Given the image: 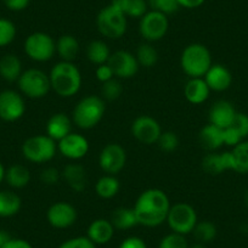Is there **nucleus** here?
Returning <instances> with one entry per match:
<instances>
[{"label":"nucleus","instance_id":"45","mask_svg":"<svg viewBox=\"0 0 248 248\" xmlns=\"http://www.w3.org/2000/svg\"><path fill=\"white\" fill-rule=\"evenodd\" d=\"M95 75H96V78L101 83L107 82V80L112 79V78L114 77L113 71H112V68L109 67V66L107 65V63H104V65H100L99 67L96 68V72H95Z\"/></svg>","mask_w":248,"mask_h":248},{"label":"nucleus","instance_id":"1","mask_svg":"<svg viewBox=\"0 0 248 248\" xmlns=\"http://www.w3.org/2000/svg\"><path fill=\"white\" fill-rule=\"evenodd\" d=\"M133 209L139 225L155 228L167 220L170 202L164 191L159 189H149L138 197Z\"/></svg>","mask_w":248,"mask_h":248},{"label":"nucleus","instance_id":"53","mask_svg":"<svg viewBox=\"0 0 248 248\" xmlns=\"http://www.w3.org/2000/svg\"><path fill=\"white\" fill-rule=\"evenodd\" d=\"M245 203H246V206L248 207V190L246 191V194H245Z\"/></svg>","mask_w":248,"mask_h":248},{"label":"nucleus","instance_id":"35","mask_svg":"<svg viewBox=\"0 0 248 248\" xmlns=\"http://www.w3.org/2000/svg\"><path fill=\"white\" fill-rule=\"evenodd\" d=\"M137 60L139 62V66L150 68L156 65L157 60H158V54L156 49L150 44H141L138 47L137 51Z\"/></svg>","mask_w":248,"mask_h":248},{"label":"nucleus","instance_id":"6","mask_svg":"<svg viewBox=\"0 0 248 248\" xmlns=\"http://www.w3.org/2000/svg\"><path fill=\"white\" fill-rule=\"evenodd\" d=\"M57 145L47 135H37L26 140L22 145V154L27 161L44 163L54 158Z\"/></svg>","mask_w":248,"mask_h":248},{"label":"nucleus","instance_id":"22","mask_svg":"<svg viewBox=\"0 0 248 248\" xmlns=\"http://www.w3.org/2000/svg\"><path fill=\"white\" fill-rule=\"evenodd\" d=\"M209 93H211V89L203 78H191L186 83L185 89H184L186 100L195 105L206 101L209 96Z\"/></svg>","mask_w":248,"mask_h":248},{"label":"nucleus","instance_id":"33","mask_svg":"<svg viewBox=\"0 0 248 248\" xmlns=\"http://www.w3.org/2000/svg\"><path fill=\"white\" fill-rule=\"evenodd\" d=\"M233 159V171L240 174L248 173V141H241L231 151Z\"/></svg>","mask_w":248,"mask_h":248},{"label":"nucleus","instance_id":"44","mask_svg":"<svg viewBox=\"0 0 248 248\" xmlns=\"http://www.w3.org/2000/svg\"><path fill=\"white\" fill-rule=\"evenodd\" d=\"M60 176H61V174L59 173L57 169L46 168L43 170L42 175H40V179H42L43 183L46 184V185H54V184H56L57 181H59Z\"/></svg>","mask_w":248,"mask_h":248},{"label":"nucleus","instance_id":"38","mask_svg":"<svg viewBox=\"0 0 248 248\" xmlns=\"http://www.w3.org/2000/svg\"><path fill=\"white\" fill-rule=\"evenodd\" d=\"M16 37V27L8 18H0V46L9 45Z\"/></svg>","mask_w":248,"mask_h":248},{"label":"nucleus","instance_id":"47","mask_svg":"<svg viewBox=\"0 0 248 248\" xmlns=\"http://www.w3.org/2000/svg\"><path fill=\"white\" fill-rule=\"evenodd\" d=\"M4 5L11 11H22L30 5L31 0H3Z\"/></svg>","mask_w":248,"mask_h":248},{"label":"nucleus","instance_id":"24","mask_svg":"<svg viewBox=\"0 0 248 248\" xmlns=\"http://www.w3.org/2000/svg\"><path fill=\"white\" fill-rule=\"evenodd\" d=\"M199 139L204 149L209 150V151L218 150L219 147L224 145L223 129L209 123L207 124L206 127L202 128L199 134Z\"/></svg>","mask_w":248,"mask_h":248},{"label":"nucleus","instance_id":"42","mask_svg":"<svg viewBox=\"0 0 248 248\" xmlns=\"http://www.w3.org/2000/svg\"><path fill=\"white\" fill-rule=\"evenodd\" d=\"M230 127H232L233 129L237 130V133L242 137V139L247 138L248 137V114L237 112L235 116V119H233L232 124H231Z\"/></svg>","mask_w":248,"mask_h":248},{"label":"nucleus","instance_id":"10","mask_svg":"<svg viewBox=\"0 0 248 248\" xmlns=\"http://www.w3.org/2000/svg\"><path fill=\"white\" fill-rule=\"evenodd\" d=\"M169 28L168 16L158 11H147L139 23L140 34L144 39L149 42H157L161 40L167 34Z\"/></svg>","mask_w":248,"mask_h":248},{"label":"nucleus","instance_id":"25","mask_svg":"<svg viewBox=\"0 0 248 248\" xmlns=\"http://www.w3.org/2000/svg\"><path fill=\"white\" fill-rule=\"evenodd\" d=\"M22 75V66L21 61L16 55L8 54L0 60V76L8 82L18 80Z\"/></svg>","mask_w":248,"mask_h":248},{"label":"nucleus","instance_id":"27","mask_svg":"<svg viewBox=\"0 0 248 248\" xmlns=\"http://www.w3.org/2000/svg\"><path fill=\"white\" fill-rule=\"evenodd\" d=\"M56 51L62 59V61L72 62L79 52V43L73 35H62L56 43Z\"/></svg>","mask_w":248,"mask_h":248},{"label":"nucleus","instance_id":"4","mask_svg":"<svg viewBox=\"0 0 248 248\" xmlns=\"http://www.w3.org/2000/svg\"><path fill=\"white\" fill-rule=\"evenodd\" d=\"M106 106L104 99L95 95L85 96L73 109V122L82 129H92L104 117Z\"/></svg>","mask_w":248,"mask_h":248},{"label":"nucleus","instance_id":"32","mask_svg":"<svg viewBox=\"0 0 248 248\" xmlns=\"http://www.w3.org/2000/svg\"><path fill=\"white\" fill-rule=\"evenodd\" d=\"M87 55L90 62L100 66L107 63L109 56H111V51L106 43H104L102 40H94L88 45Z\"/></svg>","mask_w":248,"mask_h":248},{"label":"nucleus","instance_id":"40","mask_svg":"<svg viewBox=\"0 0 248 248\" xmlns=\"http://www.w3.org/2000/svg\"><path fill=\"white\" fill-rule=\"evenodd\" d=\"M158 248H189V243L184 235L171 232L162 238Z\"/></svg>","mask_w":248,"mask_h":248},{"label":"nucleus","instance_id":"28","mask_svg":"<svg viewBox=\"0 0 248 248\" xmlns=\"http://www.w3.org/2000/svg\"><path fill=\"white\" fill-rule=\"evenodd\" d=\"M111 223L114 226V229H118V230H128V229L139 225L134 209L124 208V207L113 211L111 217Z\"/></svg>","mask_w":248,"mask_h":248},{"label":"nucleus","instance_id":"20","mask_svg":"<svg viewBox=\"0 0 248 248\" xmlns=\"http://www.w3.org/2000/svg\"><path fill=\"white\" fill-rule=\"evenodd\" d=\"M114 235V226L111 220L96 219L88 228L87 237L95 245H106L112 240Z\"/></svg>","mask_w":248,"mask_h":248},{"label":"nucleus","instance_id":"36","mask_svg":"<svg viewBox=\"0 0 248 248\" xmlns=\"http://www.w3.org/2000/svg\"><path fill=\"white\" fill-rule=\"evenodd\" d=\"M150 8L155 11L164 14V15H171L179 10L178 0H149L147 1Z\"/></svg>","mask_w":248,"mask_h":248},{"label":"nucleus","instance_id":"34","mask_svg":"<svg viewBox=\"0 0 248 248\" xmlns=\"http://www.w3.org/2000/svg\"><path fill=\"white\" fill-rule=\"evenodd\" d=\"M194 232L195 238H196L197 242H201V243H207V242H211L216 238L217 236V228L213 223L211 221H197L196 226L192 230Z\"/></svg>","mask_w":248,"mask_h":248},{"label":"nucleus","instance_id":"19","mask_svg":"<svg viewBox=\"0 0 248 248\" xmlns=\"http://www.w3.org/2000/svg\"><path fill=\"white\" fill-rule=\"evenodd\" d=\"M202 168L206 173L218 175L225 170H233V159L231 152L209 154L202 161Z\"/></svg>","mask_w":248,"mask_h":248},{"label":"nucleus","instance_id":"17","mask_svg":"<svg viewBox=\"0 0 248 248\" xmlns=\"http://www.w3.org/2000/svg\"><path fill=\"white\" fill-rule=\"evenodd\" d=\"M236 113L237 112L231 102L220 100L217 101L209 109V123L221 129H225L232 124Z\"/></svg>","mask_w":248,"mask_h":248},{"label":"nucleus","instance_id":"43","mask_svg":"<svg viewBox=\"0 0 248 248\" xmlns=\"http://www.w3.org/2000/svg\"><path fill=\"white\" fill-rule=\"evenodd\" d=\"M223 141L224 145L235 147L236 145H238L241 141H243V139L242 137L238 134L237 130L233 129L232 127H229L223 129Z\"/></svg>","mask_w":248,"mask_h":248},{"label":"nucleus","instance_id":"30","mask_svg":"<svg viewBox=\"0 0 248 248\" xmlns=\"http://www.w3.org/2000/svg\"><path fill=\"white\" fill-rule=\"evenodd\" d=\"M5 179L10 186L15 189H21L28 185L31 180V173L27 167L15 164L5 171Z\"/></svg>","mask_w":248,"mask_h":248},{"label":"nucleus","instance_id":"18","mask_svg":"<svg viewBox=\"0 0 248 248\" xmlns=\"http://www.w3.org/2000/svg\"><path fill=\"white\" fill-rule=\"evenodd\" d=\"M204 80L211 90L224 92L230 88L231 83H232V76L225 66L212 65L204 75Z\"/></svg>","mask_w":248,"mask_h":248},{"label":"nucleus","instance_id":"37","mask_svg":"<svg viewBox=\"0 0 248 248\" xmlns=\"http://www.w3.org/2000/svg\"><path fill=\"white\" fill-rule=\"evenodd\" d=\"M122 93H123V87H122L121 83L117 79H114V78L102 83L101 95L104 99L108 100V101H113V100H117L121 96Z\"/></svg>","mask_w":248,"mask_h":248},{"label":"nucleus","instance_id":"16","mask_svg":"<svg viewBox=\"0 0 248 248\" xmlns=\"http://www.w3.org/2000/svg\"><path fill=\"white\" fill-rule=\"evenodd\" d=\"M57 150L68 159H80L87 156L89 151V142L83 135L70 133L57 144Z\"/></svg>","mask_w":248,"mask_h":248},{"label":"nucleus","instance_id":"2","mask_svg":"<svg viewBox=\"0 0 248 248\" xmlns=\"http://www.w3.org/2000/svg\"><path fill=\"white\" fill-rule=\"evenodd\" d=\"M51 89L62 97L77 94L82 85V76L72 62L61 61L52 67L49 75Z\"/></svg>","mask_w":248,"mask_h":248},{"label":"nucleus","instance_id":"29","mask_svg":"<svg viewBox=\"0 0 248 248\" xmlns=\"http://www.w3.org/2000/svg\"><path fill=\"white\" fill-rule=\"evenodd\" d=\"M21 199L13 191H0V217L8 218L17 214L21 209Z\"/></svg>","mask_w":248,"mask_h":248},{"label":"nucleus","instance_id":"5","mask_svg":"<svg viewBox=\"0 0 248 248\" xmlns=\"http://www.w3.org/2000/svg\"><path fill=\"white\" fill-rule=\"evenodd\" d=\"M99 32L109 39H118L127 31V16L112 4L100 10L96 17Z\"/></svg>","mask_w":248,"mask_h":248},{"label":"nucleus","instance_id":"31","mask_svg":"<svg viewBox=\"0 0 248 248\" xmlns=\"http://www.w3.org/2000/svg\"><path fill=\"white\" fill-rule=\"evenodd\" d=\"M119 187L121 186H119L118 179L114 175L107 174V175L102 176L97 180L96 185H95V191L101 199L108 200L118 194Z\"/></svg>","mask_w":248,"mask_h":248},{"label":"nucleus","instance_id":"12","mask_svg":"<svg viewBox=\"0 0 248 248\" xmlns=\"http://www.w3.org/2000/svg\"><path fill=\"white\" fill-rule=\"evenodd\" d=\"M132 134L138 141L145 145H151L157 144V140L162 134V129L155 118L150 116H140L133 122Z\"/></svg>","mask_w":248,"mask_h":248},{"label":"nucleus","instance_id":"39","mask_svg":"<svg viewBox=\"0 0 248 248\" xmlns=\"http://www.w3.org/2000/svg\"><path fill=\"white\" fill-rule=\"evenodd\" d=\"M157 145L164 152H173L179 146V138L173 132H162L157 140Z\"/></svg>","mask_w":248,"mask_h":248},{"label":"nucleus","instance_id":"8","mask_svg":"<svg viewBox=\"0 0 248 248\" xmlns=\"http://www.w3.org/2000/svg\"><path fill=\"white\" fill-rule=\"evenodd\" d=\"M17 82L21 92L31 99L44 97L51 89L49 76L37 68H31L22 72Z\"/></svg>","mask_w":248,"mask_h":248},{"label":"nucleus","instance_id":"49","mask_svg":"<svg viewBox=\"0 0 248 248\" xmlns=\"http://www.w3.org/2000/svg\"><path fill=\"white\" fill-rule=\"evenodd\" d=\"M206 0H178V4L180 8L185 9H197L203 5Z\"/></svg>","mask_w":248,"mask_h":248},{"label":"nucleus","instance_id":"41","mask_svg":"<svg viewBox=\"0 0 248 248\" xmlns=\"http://www.w3.org/2000/svg\"><path fill=\"white\" fill-rule=\"evenodd\" d=\"M59 248H96V245L85 236H78L62 242Z\"/></svg>","mask_w":248,"mask_h":248},{"label":"nucleus","instance_id":"52","mask_svg":"<svg viewBox=\"0 0 248 248\" xmlns=\"http://www.w3.org/2000/svg\"><path fill=\"white\" fill-rule=\"evenodd\" d=\"M189 248H206V247H204V243L196 242V243H195V245L189 246Z\"/></svg>","mask_w":248,"mask_h":248},{"label":"nucleus","instance_id":"21","mask_svg":"<svg viewBox=\"0 0 248 248\" xmlns=\"http://www.w3.org/2000/svg\"><path fill=\"white\" fill-rule=\"evenodd\" d=\"M71 119L65 113H55L46 123V135L55 141H60L71 132Z\"/></svg>","mask_w":248,"mask_h":248},{"label":"nucleus","instance_id":"14","mask_svg":"<svg viewBox=\"0 0 248 248\" xmlns=\"http://www.w3.org/2000/svg\"><path fill=\"white\" fill-rule=\"evenodd\" d=\"M107 65L112 68L114 76L118 78H124V79L134 77L139 70V62L137 57L129 51H124V50H119L114 54H111Z\"/></svg>","mask_w":248,"mask_h":248},{"label":"nucleus","instance_id":"9","mask_svg":"<svg viewBox=\"0 0 248 248\" xmlns=\"http://www.w3.org/2000/svg\"><path fill=\"white\" fill-rule=\"evenodd\" d=\"M25 52L34 61H49L56 52V43L46 33H32L25 42Z\"/></svg>","mask_w":248,"mask_h":248},{"label":"nucleus","instance_id":"23","mask_svg":"<svg viewBox=\"0 0 248 248\" xmlns=\"http://www.w3.org/2000/svg\"><path fill=\"white\" fill-rule=\"evenodd\" d=\"M61 176L66 180V183L70 185L71 189L77 192L84 191L87 186V171L80 164H67L63 168Z\"/></svg>","mask_w":248,"mask_h":248},{"label":"nucleus","instance_id":"3","mask_svg":"<svg viewBox=\"0 0 248 248\" xmlns=\"http://www.w3.org/2000/svg\"><path fill=\"white\" fill-rule=\"evenodd\" d=\"M180 65L189 77L202 78L212 66L211 51L199 43L187 45L181 54Z\"/></svg>","mask_w":248,"mask_h":248},{"label":"nucleus","instance_id":"15","mask_svg":"<svg viewBox=\"0 0 248 248\" xmlns=\"http://www.w3.org/2000/svg\"><path fill=\"white\" fill-rule=\"evenodd\" d=\"M77 209L67 202H56L46 212V219L55 229H67L77 220Z\"/></svg>","mask_w":248,"mask_h":248},{"label":"nucleus","instance_id":"46","mask_svg":"<svg viewBox=\"0 0 248 248\" xmlns=\"http://www.w3.org/2000/svg\"><path fill=\"white\" fill-rule=\"evenodd\" d=\"M119 248H147V246L142 238L137 237V236H132V237L125 238L119 245Z\"/></svg>","mask_w":248,"mask_h":248},{"label":"nucleus","instance_id":"7","mask_svg":"<svg viewBox=\"0 0 248 248\" xmlns=\"http://www.w3.org/2000/svg\"><path fill=\"white\" fill-rule=\"evenodd\" d=\"M166 221L173 232L185 236L192 232L196 226L197 213L189 203H176L170 206Z\"/></svg>","mask_w":248,"mask_h":248},{"label":"nucleus","instance_id":"51","mask_svg":"<svg viewBox=\"0 0 248 248\" xmlns=\"http://www.w3.org/2000/svg\"><path fill=\"white\" fill-rule=\"evenodd\" d=\"M5 179V169H4L3 164L0 163V183Z\"/></svg>","mask_w":248,"mask_h":248},{"label":"nucleus","instance_id":"48","mask_svg":"<svg viewBox=\"0 0 248 248\" xmlns=\"http://www.w3.org/2000/svg\"><path fill=\"white\" fill-rule=\"evenodd\" d=\"M1 248H33L30 242L21 238H10Z\"/></svg>","mask_w":248,"mask_h":248},{"label":"nucleus","instance_id":"11","mask_svg":"<svg viewBox=\"0 0 248 248\" xmlns=\"http://www.w3.org/2000/svg\"><path fill=\"white\" fill-rule=\"evenodd\" d=\"M127 162V152L119 144H108L102 149L99 157V164L102 170L109 175H116L122 170Z\"/></svg>","mask_w":248,"mask_h":248},{"label":"nucleus","instance_id":"50","mask_svg":"<svg viewBox=\"0 0 248 248\" xmlns=\"http://www.w3.org/2000/svg\"><path fill=\"white\" fill-rule=\"evenodd\" d=\"M10 238L11 237H10V236H9L8 232H5V231L0 229V248L3 247V246L5 245V243L8 242V241L10 240Z\"/></svg>","mask_w":248,"mask_h":248},{"label":"nucleus","instance_id":"13","mask_svg":"<svg viewBox=\"0 0 248 248\" xmlns=\"http://www.w3.org/2000/svg\"><path fill=\"white\" fill-rule=\"evenodd\" d=\"M26 105L18 93L5 90L0 93V118L6 122H15L25 114Z\"/></svg>","mask_w":248,"mask_h":248},{"label":"nucleus","instance_id":"26","mask_svg":"<svg viewBox=\"0 0 248 248\" xmlns=\"http://www.w3.org/2000/svg\"><path fill=\"white\" fill-rule=\"evenodd\" d=\"M111 4L122 11L127 17L141 18L147 13L146 0H112Z\"/></svg>","mask_w":248,"mask_h":248}]
</instances>
